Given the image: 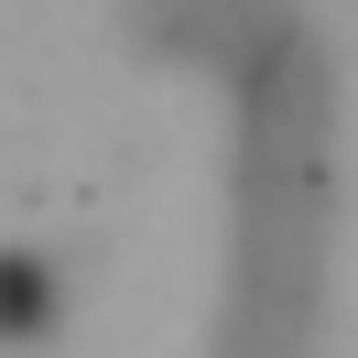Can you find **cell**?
Listing matches in <instances>:
<instances>
[{
    "label": "cell",
    "instance_id": "obj_1",
    "mask_svg": "<svg viewBox=\"0 0 358 358\" xmlns=\"http://www.w3.org/2000/svg\"><path fill=\"white\" fill-rule=\"evenodd\" d=\"M66 326V261L55 250H0V348H44Z\"/></svg>",
    "mask_w": 358,
    "mask_h": 358
}]
</instances>
